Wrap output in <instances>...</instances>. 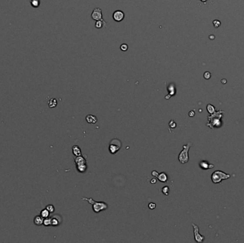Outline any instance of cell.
Wrapping results in <instances>:
<instances>
[{"mask_svg": "<svg viewBox=\"0 0 244 243\" xmlns=\"http://www.w3.org/2000/svg\"><path fill=\"white\" fill-rule=\"evenodd\" d=\"M230 178V175L226 173L221 171H216L211 175V180L213 183L218 184L221 183L224 180L229 179Z\"/></svg>", "mask_w": 244, "mask_h": 243, "instance_id": "cell-3", "label": "cell"}, {"mask_svg": "<svg viewBox=\"0 0 244 243\" xmlns=\"http://www.w3.org/2000/svg\"><path fill=\"white\" fill-rule=\"evenodd\" d=\"M45 208L48 211H49L50 213H53V212H54V210H55V208H54V205H48L46 206Z\"/></svg>", "mask_w": 244, "mask_h": 243, "instance_id": "cell-23", "label": "cell"}, {"mask_svg": "<svg viewBox=\"0 0 244 243\" xmlns=\"http://www.w3.org/2000/svg\"><path fill=\"white\" fill-rule=\"evenodd\" d=\"M213 26L215 28H218L221 26V21L218 20H214L213 21Z\"/></svg>", "mask_w": 244, "mask_h": 243, "instance_id": "cell-27", "label": "cell"}, {"mask_svg": "<svg viewBox=\"0 0 244 243\" xmlns=\"http://www.w3.org/2000/svg\"><path fill=\"white\" fill-rule=\"evenodd\" d=\"M199 167L203 170H208L213 168L214 167V165L209 163L208 161H201L199 162Z\"/></svg>", "mask_w": 244, "mask_h": 243, "instance_id": "cell-11", "label": "cell"}, {"mask_svg": "<svg viewBox=\"0 0 244 243\" xmlns=\"http://www.w3.org/2000/svg\"><path fill=\"white\" fill-rule=\"evenodd\" d=\"M159 173L157 172V171H153L152 172V175L153 176H154V177H158V176H159Z\"/></svg>", "mask_w": 244, "mask_h": 243, "instance_id": "cell-30", "label": "cell"}, {"mask_svg": "<svg viewBox=\"0 0 244 243\" xmlns=\"http://www.w3.org/2000/svg\"><path fill=\"white\" fill-rule=\"evenodd\" d=\"M43 225L45 227H49V226L51 225V217H46V218L44 219V222H43Z\"/></svg>", "mask_w": 244, "mask_h": 243, "instance_id": "cell-21", "label": "cell"}, {"mask_svg": "<svg viewBox=\"0 0 244 243\" xmlns=\"http://www.w3.org/2000/svg\"><path fill=\"white\" fill-rule=\"evenodd\" d=\"M157 179L156 178H153L152 180H151V183H152V184H154V183H157Z\"/></svg>", "mask_w": 244, "mask_h": 243, "instance_id": "cell-32", "label": "cell"}, {"mask_svg": "<svg viewBox=\"0 0 244 243\" xmlns=\"http://www.w3.org/2000/svg\"><path fill=\"white\" fill-rule=\"evenodd\" d=\"M43 222H44V218L41 215H36L34 218V223L37 226L43 225Z\"/></svg>", "mask_w": 244, "mask_h": 243, "instance_id": "cell-14", "label": "cell"}, {"mask_svg": "<svg viewBox=\"0 0 244 243\" xmlns=\"http://www.w3.org/2000/svg\"><path fill=\"white\" fill-rule=\"evenodd\" d=\"M206 110H207V111H208V114H210V115L214 114V113H215L216 111V108L214 107L213 105H211V104H210L207 105Z\"/></svg>", "mask_w": 244, "mask_h": 243, "instance_id": "cell-18", "label": "cell"}, {"mask_svg": "<svg viewBox=\"0 0 244 243\" xmlns=\"http://www.w3.org/2000/svg\"><path fill=\"white\" fill-rule=\"evenodd\" d=\"M48 106L49 108L52 109V108H55L57 106V101L56 99H51L48 102Z\"/></svg>", "mask_w": 244, "mask_h": 243, "instance_id": "cell-19", "label": "cell"}, {"mask_svg": "<svg viewBox=\"0 0 244 243\" xmlns=\"http://www.w3.org/2000/svg\"><path fill=\"white\" fill-rule=\"evenodd\" d=\"M81 200H83L87 201L89 203H90L92 205L93 211L95 213H99V212H102L103 210H106L108 208V205L104 202H97V201L94 200L92 198H82Z\"/></svg>", "mask_w": 244, "mask_h": 243, "instance_id": "cell-2", "label": "cell"}, {"mask_svg": "<svg viewBox=\"0 0 244 243\" xmlns=\"http://www.w3.org/2000/svg\"><path fill=\"white\" fill-rule=\"evenodd\" d=\"M224 111H216L215 113L208 116V123L207 126L210 127L211 129H214L215 128H219L222 126L221 119L223 118V114Z\"/></svg>", "mask_w": 244, "mask_h": 243, "instance_id": "cell-1", "label": "cell"}, {"mask_svg": "<svg viewBox=\"0 0 244 243\" xmlns=\"http://www.w3.org/2000/svg\"><path fill=\"white\" fill-rule=\"evenodd\" d=\"M72 153L75 156H81V148L78 146H74L72 147Z\"/></svg>", "mask_w": 244, "mask_h": 243, "instance_id": "cell-16", "label": "cell"}, {"mask_svg": "<svg viewBox=\"0 0 244 243\" xmlns=\"http://www.w3.org/2000/svg\"><path fill=\"white\" fill-rule=\"evenodd\" d=\"M203 77H204V79L208 80V79H210L211 77V73L209 72V71H206V72L204 73Z\"/></svg>", "mask_w": 244, "mask_h": 243, "instance_id": "cell-28", "label": "cell"}, {"mask_svg": "<svg viewBox=\"0 0 244 243\" xmlns=\"http://www.w3.org/2000/svg\"><path fill=\"white\" fill-rule=\"evenodd\" d=\"M156 207H157V205H156V204L154 203H150L149 204V209L154 210V209L156 208Z\"/></svg>", "mask_w": 244, "mask_h": 243, "instance_id": "cell-29", "label": "cell"}, {"mask_svg": "<svg viewBox=\"0 0 244 243\" xmlns=\"http://www.w3.org/2000/svg\"><path fill=\"white\" fill-rule=\"evenodd\" d=\"M189 116H190V117H193V116H195V112H194V111H191L189 113Z\"/></svg>", "mask_w": 244, "mask_h": 243, "instance_id": "cell-31", "label": "cell"}, {"mask_svg": "<svg viewBox=\"0 0 244 243\" xmlns=\"http://www.w3.org/2000/svg\"><path fill=\"white\" fill-rule=\"evenodd\" d=\"M192 144L191 143H188L186 145L183 146V150L181 151V153L179 155V161L181 163L185 164L187 163L189 161V151L190 148L191 147Z\"/></svg>", "mask_w": 244, "mask_h": 243, "instance_id": "cell-4", "label": "cell"}, {"mask_svg": "<svg viewBox=\"0 0 244 243\" xmlns=\"http://www.w3.org/2000/svg\"><path fill=\"white\" fill-rule=\"evenodd\" d=\"M106 25H107V22H106L104 19H102L97 21V22H96L95 24V27L97 28V29H102V28L104 27Z\"/></svg>", "mask_w": 244, "mask_h": 243, "instance_id": "cell-15", "label": "cell"}, {"mask_svg": "<svg viewBox=\"0 0 244 243\" xmlns=\"http://www.w3.org/2000/svg\"><path fill=\"white\" fill-rule=\"evenodd\" d=\"M122 144L119 139H114L111 141L110 144H109V150L112 154L117 153L118 151L121 149L122 148Z\"/></svg>", "mask_w": 244, "mask_h": 243, "instance_id": "cell-6", "label": "cell"}, {"mask_svg": "<svg viewBox=\"0 0 244 243\" xmlns=\"http://www.w3.org/2000/svg\"><path fill=\"white\" fill-rule=\"evenodd\" d=\"M157 178H158V180L162 183H166L168 181V176H167V174L164 172H162V173H159Z\"/></svg>", "mask_w": 244, "mask_h": 243, "instance_id": "cell-13", "label": "cell"}, {"mask_svg": "<svg viewBox=\"0 0 244 243\" xmlns=\"http://www.w3.org/2000/svg\"><path fill=\"white\" fill-rule=\"evenodd\" d=\"M86 121L90 124H95L97 122V118L93 115H88L86 116Z\"/></svg>", "mask_w": 244, "mask_h": 243, "instance_id": "cell-12", "label": "cell"}, {"mask_svg": "<svg viewBox=\"0 0 244 243\" xmlns=\"http://www.w3.org/2000/svg\"><path fill=\"white\" fill-rule=\"evenodd\" d=\"M51 226H54V227L59 226V225H61V222H62V217H61L59 215H55L52 216V217H51Z\"/></svg>", "mask_w": 244, "mask_h": 243, "instance_id": "cell-9", "label": "cell"}, {"mask_svg": "<svg viewBox=\"0 0 244 243\" xmlns=\"http://www.w3.org/2000/svg\"><path fill=\"white\" fill-rule=\"evenodd\" d=\"M49 215H50V212H49V211L47 210L46 208L45 209H43L40 212V215L41 217H43V218H46V217H49Z\"/></svg>", "mask_w": 244, "mask_h": 243, "instance_id": "cell-20", "label": "cell"}, {"mask_svg": "<svg viewBox=\"0 0 244 243\" xmlns=\"http://www.w3.org/2000/svg\"><path fill=\"white\" fill-rule=\"evenodd\" d=\"M169 127H170V129H176V122L174 121V120H171V121L169 122Z\"/></svg>", "mask_w": 244, "mask_h": 243, "instance_id": "cell-25", "label": "cell"}, {"mask_svg": "<svg viewBox=\"0 0 244 243\" xmlns=\"http://www.w3.org/2000/svg\"><path fill=\"white\" fill-rule=\"evenodd\" d=\"M124 16H125V14L121 10H117L113 14V19H114V21H117V22L122 21L124 19Z\"/></svg>", "mask_w": 244, "mask_h": 243, "instance_id": "cell-8", "label": "cell"}, {"mask_svg": "<svg viewBox=\"0 0 244 243\" xmlns=\"http://www.w3.org/2000/svg\"><path fill=\"white\" fill-rule=\"evenodd\" d=\"M201 1H203V2H205V1H206L207 0H201Z\"/></svg>", "mask_w": 244, "mask_h": 243, "instance_id": "cell-33", "label": "cell"}, {"mask_svg": "<svg viewBox=\"0 0 244 243\" xmlns=\"http://www.w3.org/2000/svg\"><path fill=\"white\" fill-rule=\"evenodd\" d=\"M192 226L193 227V233H194V239H195V241L197 242H202L205 239L204 236L201 235L200 233H199V227L197 225L192 223Z\"/></svg>", "mask_w": 244, "mask_h": 243, "instance_id": "cell-7", "label": "cell"}, {"mask_svg": "<svg viewBox=\"0 0 244 243\" xmlns=\"http://www.w3.org/2000/svg\"><path fill=\"white\" fill-rule=\"evenodd\" d=\"M92 18L94 20H96V21L102 19V9H99V8H96V9H94L92 14Z\"/></svg>", "mask_w": 244, "mask_h": 243, "instance_id": "cell-10", "label": "cell"}, {"mask_svg": "<svg viewBox=\"0 0 244 243\" xmlns=\"http://www.w3.org/2000/svg\"><path fill=\"white\" fill-rule=\"evenodd\" d=\"M161 191L165 195H169V186H164V187L161 189Z\"/></svg>", "mask_w": 244, "mask_h": 243, "instance_id": "cell-24", "label": "cell"}, {"mask_svg": "<svg viewBox=\"0 0 244 243\" xmlns=\"http://www.w3.org/2000/svg\"><path fill=\"white\" fill-rule=\"evenodd\" d=\"M31 5L34 8L39 7L40 5V0H31L30 1Z\"/></svg>", "mask_w": 244, "mask_h": 243, "instance_id": "cell-22", "label": "cell"}, {"mask_svg": "<svg viewBox=\"0 0 244 243\" xmlns=\"http://www.w3.org/2000/svg\"><path fill=\"white\" fill-rule=\"evenodd\" d=\"M167 90L169 91V99H170V96H174V94H175V93H176V89H175V87H174V85L171 84L170 86L168 87Z\"/></svg>", "mask_w": 244, "mask_h": 243, "instance_id": "cell-17", "label": "cell"}, {"mask_svg": "<svg viewBox=\"0 0 244 243\" xmlns=\"http://www.w3.org/2000/svg\"><path fill=\"white\" fill-rule=\"evenodd\" d=\"M128 49H129V46H128L127 44H122V45H121L120 49L122 50V51H127V50H128Z\"/></svg>", "mask_w": 244, "mask_h": 243, "instance_id": "cell-26", "label": "cell"}, {"mask_svg": "<svg viewBox=\"0 0 244 243\" xmlns=\"http://www.w3.org/2000/svg\"><path fill=\"white\" fill-rule=\"evenodd\" d=\"M74 162L76 163V169H77V171L79 173L86 172L88 166L87 160H86L85 158H84L81 156H76V158H74Z\"/></svg>", "mask_w": 244, "mask_h": 243, "instance_id": "cell-5", "label": "cell"}]
</instances>
